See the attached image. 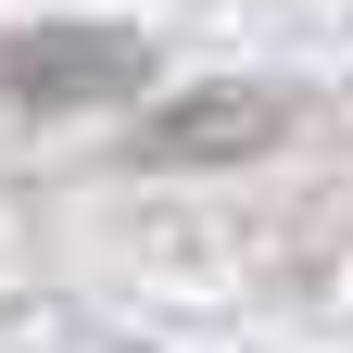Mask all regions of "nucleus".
<instances>
[{"mask_svg":"<svg viewBox=\"0 0 353 353\" xmlns=\"http://www.w3.org/2000/svg\"><path fill=\"white\" fill-rule=\"evenodd\" d=\"M278 126H290V101H265V88H202V101H164L139 126V164H240Z\"/></svg>","mask_w":353,"mask_h":353,"instance_id":"f257e3e1","label":"nucleus"},{"mask_svg":"<svg viewBox=\"0 0 353 353\" xmlns=\"http://www.w3.org/2000/svg\"><path fill=\"white\" fill-rule=\"evenodd\" d=\"M126 76H152V51L139 38H13V51H0V88H13V101H88V88H126Z\"/></svg>","mask_w":353,"mask_h":353,"instance_id":"f03ea898","label":"nucleus"}]
</instances>
